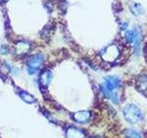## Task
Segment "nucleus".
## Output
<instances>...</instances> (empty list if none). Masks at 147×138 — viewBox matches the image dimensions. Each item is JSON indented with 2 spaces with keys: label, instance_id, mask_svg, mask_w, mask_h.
Segmentation results:
<instances>
[{
  "label": "nucleus",
  "instance_id": "1",
  "mask_svg": "<svg viewBox=\"0 0 147 138\" xmlns=\"http://www.w3.org/2000/svg\"><path fill=\"white\" fill-rule=\"evenodd\" d=\"M123 116L130 123H137L142 119V113L136 105L129 103L123 109Z\"/></svg>",
  "mask_w": 147,
  "mask_h": 138
},
{
  "label": "nucleus",
  "instance_id": "2",
  "mask_svg": "<svg viewBox=\"0 0 147 138\" xmlns=\"http://www.w3.org/2000/svg\"><path fill=\"white\" fill-rule=\"evenodd\" d=\"M44 61V56L42 53H37L32 55V56L28 60V68H29V72L31 75L38 70V69L42 66Z\"/></svg>",
  "mask_w": 147,
  "mask_h": 138
},
{
  "label": "nucleus",
  "instance_id": "3",
  "mask_svg": "<svg viewBox=\"0 0 147 138\" xmlns=\"http://www.w3.org/2000/svg\"><path fill=\"white\" fill-rule=\"evenodd\" d=\"M119 51L115 45H110L109 47L106 48L102 53H101V56L107 62H112L118 57Z\"/></svg>",
  "mask_w": 147,
  "mask_h": 138
},
{
  "label": "nucleus",
  "instance_id": "4",
  "mask_svg": "<svg viewBox=\"0 0 147 138\" xmlns=\"http://www.w3.org/2000/svg\"><path fill=\"white\" fill-rule=\"evenodd\" d=\"M102 85L109 90H114L116 89H119V87L121 86V82L118 76H108L105 77L104 84H102Z\"/></svg>",
  "mask_w": 147,
  "mask_h": 138
},
{
  "label": "nucleus",
  "instance_id": "5",
  "mask_svg": "<svg viewBox=\"0 0 147 138\" xmlns=\"http://www.w3.org/2000/svg\"><path fill=\"white\" fill-rule=\"evenodd\" d=\"M91 112L88 110H80L73 114V119L79 123H86L90 120Z\"/></svg>",
  "mask_w": 147,
  "mask_h": 138
},
{
  "label": "nucleus",
  "instance_id": "6",
  "mask_svg": "<svg viewBox=\"0 0 147 138\" xmlns=\"http://www.w3.org/2000/svg\"><path fill=\"white\" fill-rule=\"evenodd\" d=\"M100 89L102 91V93L104 94V96L106 98H108L109 99H110L114 104H119V98L117 92H114V90H109L107 87H105L103 85L100 86Z\"/></svg>",
  "mask_w": 147,
  "mask_h": 138
},
{
  "label": "nucleus",
  "instance_id": "7",
  "mask_svg": "<svg viewBox=\"0 0 147 138\" xmlns=\"http://www.w3.org/2000/svg\"><path fill=\"white\" fill-rule=\"evenodd\" d=\"M135 31V39H134V53L136 55H139L141 52V46H142V30L140 28H135L134 29Z\"/></svg>",
  "mask_w": 147,
  "mask_h": 138
},
{
  "label": "nucleus",
  "instance_id": "8",
  "mask_svg": "<svg viewBox=\"0 0 147 138\" xmlns=\"http://www.w3.org/2000/svg\"><path fill=\"white\" fill-rule=\"evenodd\" d=\"M52 79V72L50 70H44L40 76V85L42 89H46Z\"/></svg>",
  "mask_w": 147,
  "mask_h": 138
},
{
  "label": "nucleus",
  "instance_id": "9",
  "mask_svg": "<svg viewBox=\"0 0 147 138\" xmlns=\"http://www.w3.org/2000/svg\"><path fill=\"white\" fill-rule=\"evenodd\" d=\"M85 133L76 127H69L66 131V138H84Z\"/></svg>",
  "mask_w": 147,
  "mask_h": 138
},
{
  "label": "nucleus",
  "instance_id": "10",
  "mask_svg": "<svg viewBox=\"0 0 147 138\" xmlns=\"http://www.w3.org/2000/svg\"><path fill=\"white\" fill-rule=\"evenodd\" d=\"M20 97L21 98L22 100H24V102H26L28 104H32V103H34L35 101H36V99L34 98V97L32 96V95H30V94H29L26 91L20 92Z\"/></svg>",
  "mask_w": 147,
  "mask_h": 138
},
{
  "label": "nucleus",
  "instance_id": "11",
  "mask_svg": "<svg viewBox=\"0 0 147 138\" xmlns=\"http://www.w3.org/2000/svg\"><path fill=\"white\" fill-rule=\"evenodd\" d=\"M30 44L24 43V41L18 43L17 44V52L18 53H28V51L30 50Z\"/></svg>",
  "mask_w": 147,
  "mask_h": 138
},
{
  "label": "nucleus",
  "instance_id": "12",
  "mask_svg": "<svg viewBox=\"0 0 147 138\" xmlns=\"http://www.w3.org/2000/svg\"><path fill=\"white\" fill-rule=\"evenodd\" d=\"M124 135H125L126 138H142L140 133L133 130V129H127L124 131Z\"/></svg>",
  "mask_w": 147,
  "mask_h": 138
},
{
  "label": "nucleus",
  "instance_id": "13",
  "mask_svg": "<svg viewBox=\"0 0 147 138\" xmlns=\"http://www.w3.org/2000/svg\"><path fill=\"white\" fill-rule=\"evenodd\" d=\"M131 11L134 14L135 16H140L141 14L144 12V9H142V7L140 4L133 3L131 5Z\"/></svg>",
  "mask_w": 147,
  "mask_h": 138
},
{
  "label": "nucleus",
  "instance_id": "14",
  "mask_svg": "<svg viewBox=\"0 0 147 138\" xmlns=\"http://www.w3.org/2000/svg\"><path fill=\"white\" fill-rule=\"evenodd\" d=\"M125 39L128 43H133L135 39V31L133 30H127L125 32Z\"/></svg>",
  "mask_w": 147,
  "mask_h": 138
},
{
  "label": "nucleus",
  "instance_id": "15",
  "mask_svg": "<svg viewBox=\"0 0 147 138\" xmlns=\"http://www.w3.org/2000/svg\"><path fill=\"white\" fill-rule=\"evenodd\" d=\"M140 83H141V87H142V89L146 90L147 89V76L142 77V79L140 81Z\"/></svg>",
  "mask_w": 147,
  "mask_h": 138
},
{
  "label": "nucleus",
  "instance_id": "16",
  "mask_svg": "<svg viewBox=\"0 0 147 138\" xmlns=\"http://www.w3.org/2000/svg\"><path fill=\"white\" fill-rule=\"evenodd\" d=\"M3 1H4V2H7V1H8V0H3Z\"/></svg>",
  "mask_w": 147,
  "mask_h": 138
}]
</instances>
